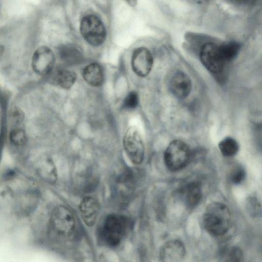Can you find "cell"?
Returning a JSON list of instances; mask_svg holds the SVG:
<instances>
[{"mask_svg": "<svg viewBox=\"0 0 262 262\" xmlns=\"http://www.w3.org/2000/svg\"><path fill=\"white\" fill-rule=\"evenodd\" d=\"M185 202L189 207L196 206L202 198V189L199 182L193 181L186 185L183 190Z\"/></svg>", "mask_w": 262, "mask_h": 262, "instance_id": "e0dca14e", "label": "cell"}, {"mask_svg": "<svg viewBox=\"0 0 262 262\" xmlns=\"http://www.w3.org/2000/svg\"><path fill=\"white\" fill-rule=\"evenodd\" d=\"M79 210L85 224L88 226H92L95 224L98 215L99 203L93 197L85 196L79 205Z\"/></svg>", "mask_w": 262, "mask_h": 262, "instance_id": "5bb4252c", "label": "cell"}, {"mask_svg": "<svg viewBox=\"0 0 262 262\" xmlns=\"http://www.w3.org/2000/svg\"><path fill=\"white\" fill-rule=\"evenodd\" d=\"M9 139L14 146L20 147L24 145L27 142V135L24 126L10 127Z\"/></svg>", "mask_w": 262, "mask_h": 262, "instance_id": "d6986e66", "label": "cell"}, {"mask_svg": "<svg viewBox=\"0 0 262 262\" xmlns=\"http://www.w3.org/2000/svg\"><path fill=\"white\" fill-rule=\"evenodd\" d=\"M222 258L223 262H243L244 255L239 247L232 246L225 250Z\"/></svg>", "mask_w": 262, "mask_h": 262, "instance_id": "44dd1931", "label": "cell"}, {"mask_svg": "<svg viewBox=\"0 0 262 262\" xmlns=\"http://www.w3.org/2000/svg\"><path fill=\"white\" fill-rule=\"evenodd\" d=\"M125 151L130 161L140 164L144 158V146L141 135L135 127H130L126 131L123 140Z\"/></svg>", "mask_w": 262, "mask_h": 262, "instance_id": "52a82bcc", "label": "cell"}, {"mask_svg": "<svg viewBox=\"0 0 262 262\" xmlns=\"http://www.w3.org/2000/svg\"><path fill=\"white\" fill-rule=\"evenodd\" d=\"M230 213L224 204L212 202L206 208L203 216V223L206 230L215 236H222L229 229Z\"/></svg>", "mask_w": 262, "mask_h": 262, "instance_id": "7a4b0ae2", "label": "cell"}, {"mask_svg": "<svg viewBox=\"0 0 262 262\" xmlns=\"http://www.w3.org/2000/svg\"><path fill=\"white\" fill-rule=\"evenodd\" d=\"M201 62L216 81L224 83L227 78L229 62L223 55L220 44L213 41L205 43L199 53Z\"/></svg>", "mask_w": 262, "mask_h": 262, "instance_id": "6da1fadb", "label": "cell"}, {"mask_svg": "<svg viewBox=\"0 0 262 262\" xmlns=\"http://www.w3.org/2000/svg\"><path fill=\"white\" fill-rule=\"evenodd\" d=\"M139 101L138 94L134 91L129 92L123 101V106L125 108L132 109L135 108Z\"/></svg>", "mask_w": 262, "mask_h": 262, "instance_id": "603a6c76", "label": "cell"}, {"mask_svg": "<svg viewBox=\"0 0 262 262\" xmlns=\"http://www.w3.org/2000/svg\"><path fill=\"white\" fill-rule=\"evenodd\" d=\"M168 87L173 95L182 99L190 93L192 88V81L186 73L178 70L171 74L168 80Z\"/></svg>", "mask_w": 262, "mask_h": 262, "instance_id": "9c48e42d", "label": "cell"}, {"mask_svg": "<svg viewBox=\"0 0 262 262\" xmlns=\"http://www.w3.org/2000/svg\"><path fill=\"white\" fill-rule=\"evenodd\" d=\"M191 152L187 145L180 140L171 141L164 153V162L167 168L171 171L184 168L188 163Z\"/></svg>", "mask_w": 262, "mask_h": 262, "instance_id": "277c9868", "label": "cell"}, {"mask_svg": "<svg viewBox=\"0 0 262 262\" xmlns=\"http://www.w3.org/2000/svg\"><path fill=\"white\" fill-rule=\"evenodd\" d=\"M47 76L51 83L65 89L71 88L76 80L75 73L61 68H54Z\"/></svg>", "mask_w": 262, "mask_h": 262, "instance_id": "4fadbf2b", "label": "cell"}, {"mask_svg": "<svg viewBox=\"0 0 262 262\" xmlns=\"http://www.w3.org/2000/svg\"><path fill=\"white\" fill-rule=\"evenodd\" d=\"M129 225L128 219L123 215L111 214L104 221L101 231L103 241L109 246H116L126 233Z\"/></svg>", "mask_w": 262, "mask_h": 262, "instance_id": "3957f363", "label": "cell"}, {"mask_svg": "<svg viewBox=\"0 0 262 262\" xmlns=\"http://www.w3.org/2000/svg\"><path fill=\"white\" fill-rule=\"evenodd\" d=\"M154 62L150 51L145 47L136 49L132 57V66L134 72L139 76H146L151 70Z\"/></svg>", "mask_w": 262, "mask_h": 262, "instance_id": "30bf717a", "label": "cell"}, {"mask_svg": "<svg viewBox=\"0 0 262 262\" xmlns=\"http://www.w3.org/2000/svg\"><path fill=\"white\" fill-rule=\"evenodd\" d=\"M5 118L0 120V158L2 153L5 138Z\"/></svg>", "mask_w": 262, "mask_h": 262, "instance_id": "d4e9b609", "label": "cell"}, {"mask_svg": "<svg viewBox=\"0 0 262 262\" xmlns=\"http://www.w3.org/2000/svg\"><path fill=\"white\" fill-rule=\"evenodd\" d=\"M39 194L36 189H30L21 193L15 200L14 210L21 216L31 214L36 208Z\"/></svg>", "mask_w": 262, "mask_h": 262, "instance_id": "8fae6325", "label": "cell"}, {"mask_svg": "<svg viewBox=\"0 0 262 262\" xmlns=\"http://www.w3.org/2000/svg\"><path fill=\"white\" fill-rule=\"evenodd\" d=\"M36 172L43 180L54 183L57 179V172L55 166L49 158H45L40 160L36 166Z\"/></svg>", "mask_w": 262, "mask_h": 262, "instance_id": "2e32d148", "label": "cell"}, {"mask_svg": "<svg viewBox=\"0 0 262 262\" xmlns=\"http://www.w3.org/2000/svg\"><path fill=\"white\" fill-rule=\"evenodd\" d=\"M185 254L184 244L179 240L173 239L166 242L162 246L160 256L162 262H180Z\"/></svg>", "mask_w": 262, "mask_h": 262, "instance_id": "7c38bea8", "label": "cell"}, {"mask_svg": "<svg viewBox=\"0 0 262 262\" xmlns=\"http://www.w3.org/2000/svg\"><path fill=\"white\" fill-rule=\"evenodd\" d=\"M55 57L48 47L41 46L34 52L31 65L33 71L41 76H47L54 68Z\"/></svg>", "mask_w": 262, "mask_h": 262, "instance_id": "ba28073f", "label": "cell"}, {"mask_svg": "<svg viewBox=\"0 0 262 262\" xmlns=\"http://www.w3.org/2000/svg\"><path fill=\"white\" fill-rule=\"evenodd\" d=\"M219 147L221 152L226 157L234 156L238 150L237 142L231 137H227L222 140L219 143Z\"/></svg>", "mask_w": 262, "mask_h": 262, "instance_id": "ffe728a7", "label": "cell"}, {"mask_svg": "<svg viewBox=\"0 0 262 262\" xmlns=\"http://www.w3.org/2000/svg\"><path fill=\"white\" fill-rule=\"evenodd\" d=\"M58 51L60 58L67 64H76L82 59V55L80 50L73 45L62 46Z\"/></svg>", "mask_w": 262, "mask_h": 262, "instance_id": "ac0fdd59", "label": "cell"}, {"mask_svg": "<svg viewBox=\"0 0 262 262\" xmlns=\"http://www.w3.org/2000/svg\"><path fill=\"white\" fill-rule=\"evenodd\" d=\"M245 171L241 166H236L232 170L230 174V179L234 184H239L245 178Z\"/></svg>", "mask_w": 262, "mask_h": 262, "instance_id": "7402d4cb", "label": "cell"}, {"mask_svg": "<svg viewBox=\"0 0 262 262\" xmlns=\"http://www.w3.org/2000/svg\"><path fill=\"white\" fill-rule=\"evenodd\" d=\"M248 205V211L249 213L254 216H258L261 213L260 206L258 205L255 200L252 199Z\"/></svg>", "mask_w": 262, "mask_h": 262, "instance_id": "cb8c5ba5", "label": "cell"}, {"mask_svg": "<svg viewBox=\"0 0 262 262\" xmlns=\"http://www.w3.org/2000/svg\"><path fill=\"white\" fill-rule=\"evenodd\" d=\"M83 78L90 85L99 86L102 85L104 75L102 69L96 63H91L86 66L83 70Z\"/></svg>", "mask_w": 262, "mask_h": 262, "instance_id": "9a60e30c", "label": "cell"}, {"mask_svg": "<svg viewBox=\"0 0 262 262\" xmlns=\"http://www.w3.org/2000/svg\"><path fill=\"white\" fill-rule=\"evenodd\" d=\"M75 225V218L71 211L64 206H59L51 213L49 232L56 235H69L74 230Z\"/></svg>", "mask_w": 262, "mask_h": 262, "instance_id": "5b68a950", "label": "cell"}, {"mask_svg": "<svg viewBox=\"0 0 262 262\" xmlns=\"http://www.w3.org/2000/svg\"><path fill=\"white\" fill-rule=\"evenodd\" d=\"M80 31L83 38L93 46L102 45L105 39V27L96 15L90 14L83 17L80 22Z\"/></svg>", "mask_w": 262, "mask_h": 262, "instance_id": "8992f818", "label": "cell"}]
</instances>
